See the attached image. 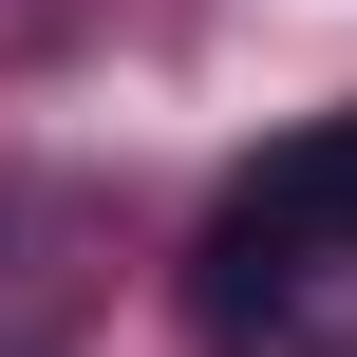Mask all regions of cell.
Returning <instances> with one entry per match:
<instances>
[{"mask_svg":"<svg viewBox=\"0 0 357 357\" xmlns=\"http://www.w3.org/2000/svg\"><path fill=\"white\" fill-rule=\"evenodd\" d=\"M226 226H245V245H282V264H357V113L282 132V151L226 188Z\"/></svg>","mask_w":357,"mask_h":357,"instance_id":"cell-1","label":"cell"},{"mask_svg":"<svg viewBox=\"0 0 357 357\" xmlns=\"http://www.w3.org/2000/svg\"><path fill=\"white\" fill-rule=\"evenodd\" d=\"M282 301H301V264H282V245H245V226H207V264H188L207 357H264V339H282Z\"/></svg>","mask_w":357,"mask_h":357,"instance_id":"cell-2","label":"cell"}]
</instances>
